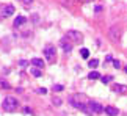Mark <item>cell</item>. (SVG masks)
I'll use <instances>...</instances> for the list:
<instances>
[{
  "mask_svg": "<svg viewBox=\"0 0 127 116\" xmlns=\"http://www.w3.org/2000/svg\"><path fill=\"white\" fill-rule=\"evenodd\" d=\"M66 38L71 42H82L83 41V35H82L80 31H75V30H69L66 33Z\"/></svg>",
  "mask_w": 127,
  "mask_h": 116,
  "instance_id": "obj_3",
  "label": "cell"
},
{
  "mask_svg": "<svg viewBox=\"0 0 127 116\" xmlns=\"http://www.w3.org/2000/svg\"><path fill=\"white\" fill-rule=\"evenodd\" d=\"M53 105H55V107H60V105H61V99L60 97H53Z\"/></svg>",
  "mask_w": 127,
  "mask_h": 116,
  "instance_id": "obj_19",
  "label": "cell"
},
{
  "mask_svg": "<svg viewBox=\"0 0 127 116\" xmlns=\"http://www.w3.org/2000/svg\"><path fill=\"white\" fill-rule=\"evenodd\" d=\"M124 71H126V74H127V66H126V67H124Z\"/></svg>",
  "mask_w": 127,
  "mask_h": 116,
  "instance_id": "obj_27",
  "label": "cell"
},
{
  "mask_svg": "<svg viewBox=\"0 0 127 116\" xmlns=\"http://www.w3.org/2000/svg\"><path fill=\"white\" fill-rule=\"evenodd\" d=\"M111 91H115V93H126L127 91V86L126 85H119V83H116V85H113L111 86Z\"/></svg>",
  "mask_w": 127,
  "mask_h": 116,
  "instance_id": "obj_8",
  "label": "cell"
},
{
  "mask_svg": "<svg viewBox=\"0 0 127 116\" xmlns=\"http://www.w3.org/2000/svg\"><path fill=\"white\" fill-rule=\"evenodd\" d=\"M53 89L55 91H63V85H53Z\"/></svg>",
  "mask_w": 127,
  "mask_h": 116,
  "instance_id": "obj_22",
  "label": "cell"
},
{
  "mask_svg": "<svg viewBox=\"0 0 127 116\" xmlns=\"http://www.w3.org/2000/svg\"><path fill=\"white\" fill-rule=\"evenodd\" d=\"M0 88H9V83H8V82L6 80H0Z\"/></svg>",
  "mask_w": 127,
  "mask_h": 116,
  "instance_id": "obj_18",
  "label": "cell"
},
{
  "mask_svg": "<svg viewBox=\"0 0 127 116\" xmlns=\"http://www.w3.org/2000/svg\"><path fill=\"white\" fill-rule=\"evenodd\" d=\"M19 64H21L22 67H27V64H28V61H25V60H21V61H19Z\"/></svg>",
  "mask_w": 127,
  "mask_h": 116,
  "instance_id": "obj_23",
  "label": "cell"
},
{
  "mask_svg": "<svg viewBox=\"0 0 127 116\" xmlns=\"http://www.w3.org/2000/svg\"><path fill=\"white\" fill-rule=\"evenodd\" d=\"M24 112H25V113H30V115L33 113V112H32V110H30V108H28V107H25V108H24Z\"/></svg>",
  "mask_w": 127,
  "mask_h": 116,
  "instance_id": "obj_25",
  "label": "cell"
},
{
  "mask_svg": "<svg viewBox=\"0 0 127 116\" xmlns=\"http://www.w3.org/2000/svg\"><path fill=\"white\" fill-rule=\"evenodd\" d=\"M13 14H14V6H13V5H8V6L3 8L2 17H8V16H13Z\"/></svg>",
  "mask_w": 127,
  "mask_h": 116,
  "instance_id": "obj_7",
  "label": "cell"
},
{
  "mask_svg": "<svg viewBox=\"0 0 127 116\" xmlns=\"http://www.w3.org/2000/svg\"><path fill=\"white\" fill-rule=\"evenodd\" d=\"M111 80H113V77H111V75H104V77H100V82H102L104 85L111 83Z\"/></svg>",
  "mask_w": 127,
  "mask_h": 116,
  "instance_id": "obj_14",
  "label": "cell"
},
{
  "mask_svg": "<svg viewBox=\"0 0 127 116\" xmlns=\"http://www.w3.org/2000/svg\"><path fill=\"white\" fill-rule=\"evenodd\" d=\"M27 22V19H25V16H17L16 19H14V24H13V25L14 27H21V25H24V24H25Z\"/></svg>",
  "mask_w": 127,
  "mask_h": 116,
  "instance_id": "obj_10",
  "label": "cell"
},
{
  "mask_svg": "<svg viewBox=\"0 0 127 116\" xmlns=\"http://www.w3.org/2000/svg\"><path fill=\"white\" fill-rule=\"evenodd\" d=\"M42 54H44V57H46V60L49 63H53V61H55V54H57L55 46H52V44L46 46V47H44V50H42Z\"/></svg>",
  "mask_w": 127,
  "mask_h": 116,
  "instance_id": "obj_2",
  "label": "cell"
},
{
  "mask_svg": "<svg viewBox=\"0 0 127 116\" xmlns=\"http://www.w3.org/2000/svg\"><path fill=\"white\" fill-rule=\"evenodd\" d=\"M32 64L36 66V67H39V69H42V67H44V61L41 60V58H33V60H32Z\"/></svg>",
  "mask_w": 127,
  "mask_h": 116,
  "instance_id": "obj_12",
  "label": "cell"
},
{
  "mask_svg": "<svg viewBox=\"0 0 127 116\" xmlns=\"http://www.w3.org/2000/svg\"><path fill=\"white\" fill-rule=\"evenodd\" d=\"M30 72H32V74L35 75V77H41V75H42V71L39 69V67H33Z\"/></svg>",
  "mask_w": 127,
  "mask_h": 116,
  "instance_id": "obj_16",
  "label": "cell"
},
{
  "mask_svg": "<svg viewBox=\"0 0 127 116\" xmlns=\"http://www.w3.org/2000/svg\"><path fill=\"white\" fill-rule=\"evenodd\" d=\"M2 107H3L5 112L13 113V112H16V110H17L19 102H17L16 97H13V96H6V97L3 99V102H2Z\"/></svg>",
  "mask_w": 127,
  "mask_h": 116,
  "instance_id": "obj_1",
  "label": "cell"
},
{
  "mask_svg": "<svg viewBox=\"0 0 127 116\" xmlns=\"http://www.w3.org/2000/svg\"><path fill=\"white\" fill-rule=\"evenodd\" d=\"M82 3H90V2H93V0H80Z\"/></svg>",
  "mask_w": 127,
  "mask_h": 116,
  "instance_id": "obj_26",
  "label": "cell"
},
{
  "mask_svg": "<svg viewBox=\"0 0 127 116\" xmlns=\"http://www.w3.org/2000/svg\"><path fill=\"white\" fill-rule=\"evenodd\" d=\"M36 93L44 96V94H47V89H46V88H38V89H36Z\"/></svg>",
  "mask_w": 127,
  "mask_h": 116,
  "instance_id": "obj_20",
  "label": "cell"
},
{
  "mask_svg": "<svg viewBox=\"0 0 127 116\" xmlns=\"http://www.w3.org/2000/svg\"><path fill=\"white\" fill-rule=\"evenodd\" d=\"M88 79L90 80H96V79H100V74L97 71H91L90 74H88Z\"/></svg>",
  "mask_w": 127,
  "mask_h": 116,
  "instance_id": "obj_13",
  "label": "cell"
},
{
  "mask_svg": "<svg viewBox=\"0 0 127 116\" xmlns=\"http://www.w3.org/2000/svg\"><path fill=\"white\" fill-rule=\"evenodd\" d=\"M97 64H99V60H96V58H93V60H90V63H88V66L91 67V69H96Z\"/></svg>",
  "mask_w": 127,
  "mask_h": 116,
  "instance_id": "obj_15",
  "label": "cell"
},
{
  "mask_svg": "<svg viewBox=\"0 0 127 116\" xmlns=\"http://www.w3.org/2000/svg\"><path fill=\"white\" fill-rule=\"evenodd\" d=\"M80 55H82V58H88V57H90V50L83 47V49L80 50Z\"/></svg>",
  "mask_w": 127,
  "mask_h": 116,
  "instance_id": "obj_17",
  "label": "cell"
},
{
  "mask_svg": "<svg viewBox=\"0 0 127 116\" xmlns=\"http://www.w3.org/2000/svg\"><path fill=\"white\" fill-rule=\"evenodd\" d=\"M108 36H110V39L113 41V42H118V39H119V30H118V27H111L110 31H108Z\"/></svg>",
  "mask_w": 127,
  "mask_h": 116,
  "instance_id": "obj_6",
  "label": "cell"
},
{
  "mask_svg": "<svg viewBox=\"0 0 127 116\" xmlns=\"http://www.w3.org/2000/svg\"><path fill=\"white\" fill-rule=\"evenodd\" d=\"M113 66L116 67V69H119V67H121V63H119V60H113Z\"/></svg>",
  "mask_w": 127,
  "mask_h": 116,
  "instance_id": "obj_21",
  "label": "cell"
},
{
  "mask_svg": "<svg viewBox=\"0 0 127 116\" xmlns=\"http://www.w3.org/2000/svg\"><path fill=\"white\" fill-rule=\"evenodd\" d=\"M61 47H63V50H64L66 54H69L72 50V42H66V38H63L61 39Z\"/></svg>",
  "mask_w": 127,
  "mask_h": 116,
  "instance_id": "obj_9",
  "label": "cell"
},
{
  "mask_svg": "<svg viewBox=\"0 0 127 116\" xmlns=\"http://www.w3.org/2000/svg\"><path fill=\"white\" fill-rule=\"evenodd\" d=\"M105 113L107 115H108V116H118V108H115V107H110V105H108V107H105Z\"/></svg>",
  "mask_w": 127,
  "mask_h": 116,
  "instance_id": "obj_11",
  "label": "cell"
},
{
  "mask_svg": "<svg viewBox=\"0 0 127 116\" xmlns=\"http://www.w3.org/2000/svg\"><path fill=\"white\" fill-rule=\"evenodd\" d=\"M69 102H71V105L74 108H77V110H83V107L86 104H82L80 102V96H71L69 97Z\"/></svg>",
  "mask_w": 127,
  "mask_h": 116,
  "instance_id": "obj_4",
  "label": "cell"
},
{
  "mask_svg": "<svg viewBox=\"0 0 127 116\" xmlns=\"http://www.w3.org/2000/svg\"><path fill=\"white\" fill-rule=\"evenodd\" d=\"M88 105H90V108H91L93 113H97V115H99V113H104L105 112V108L102 107L100 104H97V102H93V100H91V102H88Z\"/></svg>",
  "mask_w": 127,
  "mask_h": 116,
  "instance_id": "obj_5",
  "label": "cell"
},
{
  "mask_svg": "<svg viewBox=\"0 0 127 116\" xmlns=\"http://www.w3.org/2000/svg\"><path fill=\"white\" fill-rule=\"evenodd\" d=\"M19 2H22V3H25V5H28V3H32L33 0H19Z\"/></svg>",
  "mask_w": 127,
  "mask_h": 116,
  "instance_id": "obj_24",
  "label": "cell"
}]
</instances>
